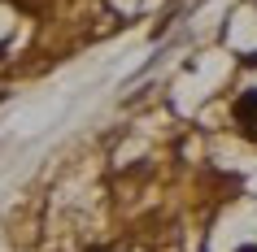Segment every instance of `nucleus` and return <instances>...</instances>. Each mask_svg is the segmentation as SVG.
<instances>
[{"instance_id":"f257e3e1","label":"nucleus","mask_w":257,"mask_h":252,"mask_svg":"<svg viewBox=\"0 0 257 252\" xmlns=\"http://www.w3.org/2000/svg\"><path fill=\"white\" fill-rule=\"evenodd\" d=\"M235 122H240L244 135L257 139V92H244L240 100H235Z\"/></svg>"},{"instance_id":"f03ea898","label":"nucleus","mask_w":257,"mask_h":252,"mask_svg":"<svg viewBox=\"0 0 257 252\" xmlns=\"http://www.w3.org/2000/svg\"><path fill=\"white\" fill-rule=\"evenodd\" d=\"M240 252H257V243H244V248H240Z\"/></svg>"},{"instance_id":"7ed1b4c3","label":"nucleus","mask_w":257,"mask_h":252,"mask_svg":"<svg viewBox=\"0 0 257 252\" xmlns=\"http://www.w3.org/2000/svg\"><path fill=\"white\" fill-rule=\"evenodd\" d=\"M92 252H113V248H92Z\"/></svg>"}]
</instances>
